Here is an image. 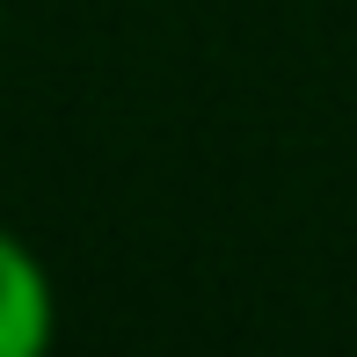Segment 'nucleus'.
Masks as SVG:
<instances>
[{"mask_svg":"<svg viewBox=\"0 0 357 357\" xmlns=\"http://www.w3.org/2000/svg\"><path fill=\"white\" fill-rule=\"evenodd\" d=\"M59 335V284L15 226H0V357H44Z\"/></svg>","mask_w":357,"mask_h":357,"instance_id":"nucleus-1","label":"nucleus"}]
</instances>
